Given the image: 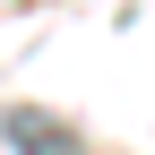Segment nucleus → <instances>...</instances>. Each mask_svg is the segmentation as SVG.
<instances>
[{"instance_id":"f257e3e1","label":"nucleus","mask_w":155,"mask_h":155,"mask_svg":"<svg viewBox=\"0 0 155 155\" xmlns=\"http://www.w3.org/2000/svg\"><path fill=\"white\" fill-rule=\"evenodd\" d=\"M0 138H9L17 155H78V147H86V138H78V121L35 112V104H9V112H0Z\"/></svg>"}]
</instances>
